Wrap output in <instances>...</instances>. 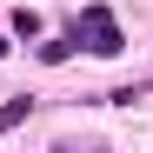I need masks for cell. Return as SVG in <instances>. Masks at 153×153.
I'll list each match as a JSON object with an SVG mask.
<instances>
[{"label": "cell", "instance_id": "1", "mask_svg": "<svg viewBox=\"0 0 153 153\" xmlns=\"http://www.w3.org/2000/svg\"><path fill=\"white\" fill-rule=\"evenodd\" d=\"M80 33H87V53H120V47H126V40H120V20H113L107 7H87V13H80Z\"/></svg>", "mask_w": 153, "mask_h": 153}, {"label": "cell", "instance_id": "2", "mask_svg": "<svg viewBox=\"0 0 153 153\" xmlns=\"http://www.w3.org/2000/svg\"><path fill=\"white\" fill-rule=\"evenodd\" d=\"M67 53H73V40H47V47H40V60H47V67H60Z\"/></svg>", "mask_w": 153, "mask_h": 153}]
</instances>
